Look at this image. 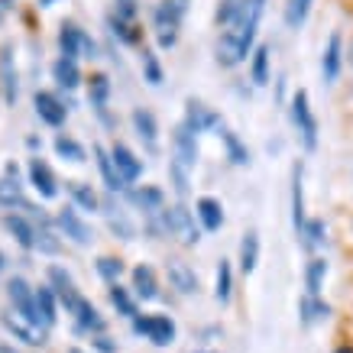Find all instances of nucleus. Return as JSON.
Returning <instances> with one entry per match:
<instances>
[{
    "label": "nucleus",
    "instance_id": "a18cd8bd",
    "mask_svg": "<svg viewBox=\"0 0 353 353\" xmlns=\"http://www.w3.org/2000/svg\"><path fill=\"white\" fill-rule=\"evenodd\" d=\"M169 175H172V182H175V192H179V198H185V194H188V169H182L179 162L172 159L169 162Z\"/></svg>",
    "mask_w": 353,
    "mask_h": 353
},
{
    "label": "nucleus",
    "instance_id": "412c9836",
    "mask_svg": "<svg viewBox=\"0 0 353 353\" xmlns=\"http://www.w3.org/2000/svg\"><path fill=\"white\" fill-rule=\"evenodd\" d=\"M36 314L43 327H52L59 321V295L52 292V285H39L36 289Z\"/></svg>",
    "mask_w": 353,
    "mask_h": 353
},
{
    "label": "nucleus",
    "instance_id": "a878e982",
    "mask_svg": "<svg viewBox=\"0 0 353 353\" xmlns=\"http://www.w3.org/2000/svg\"><path fill=\"white\" fill-rule=\"evenodd\" d=\"M94 156H97V169H101V179H104V185H108L110 194L123 192L127 185H123V179L117 175V165H114V159H110V152L104 150V146H94Z\"/></svg>",
    "mask_w": 353,
    "mask_h": 353
},
{
    "label": "nucleus",
    "instance_id": "4d7b16f0",
    "mask_svg": "<svg viewBox=\"0 0 353 353\" xmlns=\"http://www.w3.org/2000/svg\"><path fill=\"white\" fill-rule=\"evenodd\" d=\"M198 353H208V350H198Z\"/></svg>",
    "mask_w": 353,
    "mask_h": 353
},
{
    "label": "nucleus",
    "instance_id": "2f4dec72",
    "mask_svg": "<svg viewBox=\"0 0 353 353\" xmlns=\"http://www.w3.org/2000/svg\"><path fill=\"white\" fill-rule=\"evenodd\" d=\"M0 204H3V208H26L23 182L17 175H3V179H0Z\"/></svg>",
    "mask_w": 353,
    "mask_h": 353
},
{
    "label": "nucleus",
    "instance_id": "37998d69",
    "mask_svg": "<svg viewBox=\"0 0 353 353\" xmlns=\"http://www.w3.org/2000/svg\"><path fill=\"white\" fill-rule=\"evenodd\" d=\"M108 26H110V32H114V36H120V39H123L127 46H137L139 39H143V32H139L137 23H120L117 17H110Z\"/></svg>",
    "mask_w": 353,
    "mask_h": 353
},
{
    "label": "nucleus",
    "instance_id": "aec40b11",
    "mask_svg": "<svg viewBox=\"0 0 353 353\" xmlns=\"http://www.w3.org/2000/svg\"><path fill=\"white\" fill-rule=\"evenodd\" d=\"M81 43H85V30L75 26V23H62V30H59V52H62V59L78 62L81 59Z\"/></svg>",
    "mask_w": 353,
    "mask_h": 353
},
{
    "label": "nucleus",
    "instance_id": "09e8293b",
    "mask_svg": "<svg viewBox=\"0 0 353 353\" xmlns=\"http://www.w3.org/2000/svg\"><path fill=\"white\" fill-rule=\"evenodd\" d=\"M0 353H20V350H17L13 343H3V341H0Z\"/></svg>",
    "mask_w": 353,
    "mask_h": 353
},
{
    "label": "nucleus",
    "instance_id": "864d4df0",
    "mask_svg": "<svg viewBox=\"0 0 353 353\" xmlns=\"http://www.w3.org/2000/svg\"><path fill=\"white\" fill-rule=\"evenodd\" d=\"M347 55H350V65H353V46H350V52H347Z\"/></svg>",
    "mask_w": 353,
    "mask_h": 353
},
{
    "label": "nucleus",
    "instance_id": "6ab92c4d",
    "mask_svg": "<svg viewBox=\"0 0 353 353\" xmlns=\"http://www.w3.org/2000/svg\"><path fill=\"white\" fill-rule=\"evenodd\" d=\"M194 217L201 221V227L208 230V234H214V230L224 227V208H221L217 198H198V204H194Z\"/></svg>",
    "mask_w": 353,
    "mask_h": 353
},
{
    "label": "nucleus",
    "instance_id": "7c9ffc66",
    "mask_svg": "<svg viewBox=\"0 0 353 353\" xmlns=\"http://www.w3.org/2000/svg\"><path fill=\"white\" fill-rule=\"evenodd\" d=\"M68 194H72V201H75L78 211H101V198L91 185L85 182H68Z\"/></svg>",
    "mask_w": 353,
    "mask_h": 353
},
{
    "label": "nucleus",
    "instance_id": "4be33fe9",
    "mask_svg": "<svg viewBox=\"0 0 353 353\" xmlns=\"http://www.w3.org/2000/svg\"><path fill=\"white\" fill-rule=\"evenodd\" d=\"M0 324L7 327V331L17 337V341L30 343V347H39L43 343V334H39V327H32V324H26L23 318H17L13 311H7V314H0Z\"/></svg>",
    "mask_w": 353,
    "mask_h": 353
},
{
    "label": "nucleus",
    "instance_id": "6e6552de",
    "mask_svg": "<svg viewBox=\"0 0 353 353\" xmlns=\"http://www.w3.org/2000/svg\"><path fill=\"white\" fill-rule=\"evenodd\" d=\"M0 88H3V101L13 108L17 97H20V75H17L13 46H3V49H0Z\"/></svg>",
    "mask_w": 353,
    "mask_h": 353
},
{
    "label": "nucleus",
    "instance_id": "a211bd4d",
    "mask_svg": "<svg viewBox=\"0 0 353 353\" xmlns=\"http://www.w3.org/2000/svg\"><path fill=\"white\" fill-rule=\"evenodd\" d=\"M133 292H137V299L143 301H156L159 299V279H156V272H152V266H146V263H139L137 269H133Z\"/></svg>",
    "mask_w": 353,
    "mask_h": 353
},
{
    "label": "nucleus",
    "instance_id": "ddd939ff",
    "mask_svg": "<svg viewBox=\"0 0 353 353\" xmlns=\"http://www.w3.org/2000/svg\"><path fill=\"white\" fill-rule=\"evenodd\" d=\"M341 65H343V36L341 32H331V39L324 46L321 55V78L324 85H334L341 78Z\"/></svg>",
    "mask_w": 353,
    "mask_h": 353
},
{
    "label": "nucleus",
    "instance_id": "5fc2aeb1",
    "mask_svg": "<svg viewBox=\"0 0 353 353\" xmlns=\"http://www.w3.org/2000/svg\"><path fill=\"white\" fill-rule=\"evenodd\" d=\"M256 3H259V7H266V0H256Z\"/></svg>",
    "mask_w": 353,
    "mask_h": 353
},
{
    "label": "nucleus",
    "instance_id": "473e14b6",
    "mask_svg": "<svg viewBox=\"0 0 353 353\" xmlns=\"http://www.w3.org/2000/svg\"><path fill=\"white\" fill-rule=\"evenodd\" d=\"M234 295V269H230V259H221L217 263V276H214V299L221 305H227Z\"/></svg>",
    "mask_w": 353,
    "mask_h": 353
},
{
    "label": "nucleus",
    "instance_id": "e433bc0d",
    "mask_svg": "<svg viewBox=\"0 0 353 353\" xmlns=\"http://www.w3.org/2000/svg\"><path fill=\"white\" fill-rule=\"evenodd\" d=\"M221 139H224L227 159L234 162V165H250V150L243 146V139L236 137L234 130H221Z\"/></svg>",
    "mask_w": 353,
    "mask_h": 353
},
{
    "label": "nucleus",
    "instance_id": "c03bdc74",
    "mask_svg": "<svg viewBox=\"0 0 353 353\" xmlns=\"http://www.w3.org/2000/svg\"><path fill=\"white\" fill-rule=\"evenodd\" d=\"M137 0H114V13L110 17H117L120 23H133L137 20Z\"/></svg>",
    "mask_w": 353,
    "mask_h": 353
},
{
    "label": "nucleus",
    "instance_id": "49530a36",
    "mask_svg": "<svg viewBox=\"0 0 353 353\" xmlns=\"http://www.w3.org/2000/svg\"><path fill=\"white\" fill-rule=\"evenodd\" d=\"M94 347L101 353H114V350H117V343L110 341V337H104V334H97V337H94Z\"/></svg>",
    "mask_w": 353,
    "mask_h": 353
},
{
    "label": "nucleus",
    "instance_id": "3c124183",
    "mask_svg": "<svg viewBox=\"0 0 353 353\" xmlns=\"http://www.w3.org/2000/svg\"><path fill=\"white\" fill-rule=\"evenodd\" d=\"M337 353H353V350H350V347H341V350H337Z\"/></svg>",
    "mask_w": 353,
    "mask_h": 353
},
{
    "label": "nucleus",
    "instance_id": "39448f33",
    "mask_svg": "<svg viewBox=\"0 0 353 353\" xmlns=\"http://www.w3.org/2000/svg\"><path fill=\"white\" fill-rule=\"evenodd\" d=\"M7 299L13 305V314L23 318L26 324L39 327V314H36V289H30V282L23 276H13L7 282Z\"/></svg>",
    "mask_w": 353,
    "mask_h": 353
},
{
    "label": "nucleus",
    "instance_id": "6e6d98bb",
    "mask_svg": "<svg viewBox=\"0 0 353 353\" xmlns=\"http://www.w3.org/2000/svg\"><path fill=\"white\" fill-rule=\"evenodd\" d=\"M0 269H3V256H0Z\"/></svg>",
    "mask_w": 353,
    "mask_h": 353
},
{
    "label": "nucleus",
    "instance_id": "72a5a7b5",
    "mask_svg": "<svg viewBox=\"0 0 353 353\" xmlns=\"http://www.w3.org/2000/svg\"><path fill=\"white\" fill-rule=\"evenodd\" d=\"M311 3H314V0H285L282 20H285L289 30H301V26H305V20H308V13H311Z\"/></svg>",
    "mask_w": 353,
    "mask_h": 353
},
{
    "label": "nucleus",
    "instance_id": "58836bf2",
    "mask_svg": "<svg viewBox=\"0 0 353 353\" xmlns=\"http://www.w3.org/2000/svg\"><path fill=\"white\" fill-rule=\"evenodd\" d=\"M36 250H39V253H46V256H55V253L62 250V240L55 236L52 224H39V227H36Z\"/></svg>",
    "mask_w": 353,
    "mask_h": 353
},
{
    "label": "nucleus",
    "instance_id": "ea45409f",
    "mask_svg": "<svg viewBox=\"0 0 353 353\" xmlns=\"http://www.w3.org/2000/svg\"><path fill=\"white\" fill-rule=\"evenodd\" d=\"M108 295H110V305H114L123 318H137V301H133V295H130L120 282H117V285H110Z\"/></svg>",
    "mask_w": 353,
    "mask_h": 353
},
{
    "label": "nucleus",
    "instance_id": "a19ab883",
    "mask_svg": "<svg viewBox=\"0 0 353 353\" xmlns=\"http://www.w3.org/2000/svg\"><path fill=\"white\" fill-rule=\"evenodd\" d=\"M97 276L104 279L108 285H117L120 276H123V263H120V259H114V256H101V259H97Z\"/></svg>",
    "mask_w": 353,
    "mask_h": 353
},
{
    "label": "nucleus",
    "instance_id": "4c0bfd02",
    "mask_svg": "<svg viewBox=\"0 0 353 353\" xmlns=\"http://www.w3.org/2000/svg\"><path fill=\"white\" fill-rule=\"evenodd\" d=\"M250 78L256 88H266L269 85V46H259L253 52V65H250Z\"/></svg>",
    "mask_w": 353,
    "mask_h": 353
},
{
    "label": "nucleus",
    "instance_id": "4468645a",
    "mask_svg": "<svg viewBox=\"0 0 353 353\" xmlns=\"http://www.w3.org/2000/svg\"><path fill=\"white\" fill-rule=\"evenodd\" d=\"M26 175H30V185L39 192V198H55V194H59V179H55L52 169H49L39 156H32V159H30Z\"/></svg>",
    "mask_w": 353,
    "mask_h": 353
},
{
    "label": "nucleus",
    "instance_id": "393cba45",
    "mask_svg": "<svg viewBox=\"0 0 353 353\" xmlns=\"http://www.w3.org/2000/svg\"><path fill=\"white\" fill-rule=\"evenodd\" d=\"M130 201L137 204L146 217L165 211V194H162L159 188H150V185H146V188H137V192H130Z\"/></svg>",
    "mask_w": 353,
    "mask_h": 353
},
{
    "label": "nucleus",
    "instance_id": "79ce46f5",
    "mask_svg": "<svg viewBox=\"0 0 353 353\" xmlns=\"http://www.w3.org/2000/svg\"><path fill=\"white\" fill-rule=\"evenodd\" d=\"M143 78L150 81L152 88H159L162 85V65H159V59H156V52L152 49H143Z\"/></svg>",
    "mask_w": 353,
    "mask_h": 353
},
{
    "label": "nucleus",
    "instance_id": "c756f323",
    "mask_svg": "<svg viewBox=\"0 0 353 353\" xmlns=\"http://www.w3.org/2000/svg\"><path fill=\"white\" fill-rule=\"evenodd\" d=\"M299 314H301V324L311 327V324L324 321V318L331 314V305H327L324 299H311V295H305V299L299 301Z\"/></svg>",
    "mask_w": 353,
    "mask_h": 353
},
{
    "label": "nucleus",
    "instance_id": "f257e3e1",
    "mask_svg": "<svg viewBox=\"0 0 353 353\" xmlns=\"http://www.w3.org/2000/svg\"><path fill=\"white\" fill-rule=\"evenodd\" d=\"M185 13H188V0H162L159 7L152 10V32H156L159 49H172L179 43V30H182Z\"/></svg>",
    "mask_w": 353,
    "mask_h": 353
},
{
    "label": "nucleus",
    "instance_id": "603ef678",
    "mask_svg": "<svg viewBox=\"0 0 353 353\" xmlns=\"http://www.w3.org/2000/svg\"><path fill=\"white\" fill-rule=\"evenodd\" d=\"M68 353H85V350H78V347H72V350H68Z\"/></svg>",
    "mask_w": 353,
    "mask_h": 353
},
{
    "label": "nucleus",
    "instance_id": "7ed1b4c3",
    "mask_svg": "<svg viewBox=\"0 0 353 353\" xmlns=\"http://www.w3.org/2000/svg\"><path fill=\"white\" fill-rule=\"evenodd\" d=\"M133 331L139 334V337H146L150 343H156V347H172L175 343V321H172L169 314H143V318H133Z\"/></svg>",
    "mask_w": 353,
    "mask_h": 353
},
{
    "label": "nucleus",
    "instance_id": "9d476101",
    "mask_svg": "<svg viewBox=\"0 0 353 353\" xmlns=\"http://www.w3.org/2000/svg\"><path fill=\"white\" fill-rule=\"evenodd\" d=\"M110 159H114V165H117V175L123 179V185L139 182V175H143V159H139L130 146L114 143V146H110Z\"/></svg>",
    "mask_w": 353,
    "mask_h": 353
},
{
    "label": "nucleus",
    "instance_id": "f704fd0d",
    "mask_svg": "<svg viewBox=\"0 0 353 353\" xmlns=\"http://www.w3.org/2000/svg\"><path fill=\"white\" fill-rule=\"evenodd\" d=\"M55 152H59V159H68V162H75V165H81V162L88 159V152H85V146L78 143V139H72V137H65V133H59L55 137Z\"/></svg>",
    "mask_w": 353,
    "mask_h": 353
},
{
    "label": "nucleus",
    "instance_id": "f8f14e48",
    "mask_svg": "<svg viewBox=\"0 0 353 353\" xmlns=\"http://www.w3.org/2000/svg\"><path fill=\"white\" fill-rule=\"evenodd\" d=\"M165 276H169V285L179 292V295H198V289H201L198 272H194L188 263H182V259H172L169 266H165Z\"/></svg>",
    "mask_w": 353,
    "mask_h": 353
},
{
    "label": "nucleus",
    "instance_id": "8fccbe9b",
    "mask_svg": "<svg viewBox=\"0 0 353 353\" xmlns=\"http://www.w3.org/2000/svg\"><path fill=\"white\" fill-rule=\"evenodd\" d=\"M26 146H30V150H39L43 143H39V137H30V139H26Z\"/></svg>",
    "mask_w": 353,
    "mask_h": 353
},
{
    "label": "nucleus",
    "instance_id": "5701e85b",
    "mask_svg": "<svg viewBox=\"0 0 353 353\" xmlns=\"http://www.w3.org/2000/svg\"><path fill=\"white\" fill-rule=\"evenodd\" d=\"M72 318H75V324H78V331H88V334H104V318H101V311L91 305L88 299H81L78 301V308L72 311Z\"/></svg>",
    "mask_w": 353,
    "mask_h": 353
},
{
    "label": "nucleus",
    "instance_id": "de8ad7c7",
    "mask_svg": "<svg viewBox=\"0 0 353 353\" xmlns=\"http://www.w3.org/2000/svg\"><path fill=\"white\" fill-rule=\"evenodd\" d=\"M10 3H13V0H0V26H3L7 13H10Z\"/></svg>",
    "mask_w": 353,
    "mask_h": 353
},
{
    "label": "nucleus",
    "instance_id": "cd10ccee",
    "mask_svg": "<svg viewBox=\"0 0 353 353\" xmlns=\"http://www.w3.org/2000/svg\"><path fill=\"white\" fill-rule=\"evenodd\" d=\"M324 279H327V259L324 256H311L308 269H305V289H308L311 299H321Z\"/></svg>",
    "mask_w": 353,
    "mask_h": 353
},
{
    "label": "nucleus",
    "instance_id": "bb28decb",
    "mask_svg": "<svg viewBox=\"0 0 353 353\" xmlns=\"http://www.w3.org/2000/svg\"><path fill=\"white\" fill-rule=\"evenodd\" d=\"M52 78H55V85L65 88V91H75L78 85H81V68H78V62H72V59H55L52 65Z\"/></svg>",
    "mask_w": 353,
    "mask_h": 353
},
{
    "label": "nucleus",
    "instance_id": "dca6fc26",
    "mask_svg": "<svg viewBox=\"0 0 353 353\" xmlns=\"http://www.w3.org/2000/svg\"><path fill=\"white\" fill-rule=\"evenodd\" d=\"M88 97H91V108H94V114L101 117V123H104V127H114V117H110V110H108V101H110L108 75H94L88 81Z\"/></svg>",
    "mask_w": 353,
    "mask_h": 353
},
{
    "label": "nucleus",
    "instance_id": "9b49d317",
    "mask_svg": "<svg viewBox=\"0 0 353 353\" xmlns=\"http://www.w3.org/2000/svg\"><path fill=\"white\" fill-rule=\"evenodd\" d=\"M101 208H104V214H108L110 234H117L120 240H137V224H133V217H130L127 208L114 204V198H104Z\"/></svg>",
    "mask_w": 353,
    "mask_h": 353
},
{
    "label": "nucleus",
    "instance_id": "c85d7f7f",
    "mask_svg": "<svg viewBox=\"0 0 353 353\" xmlns=\"http://www.w3.org/2000/svg\"><path fill=\"white\" fill-rule=\"evenodd\" d=\"M256 263H259V234L246 230L243 240H240V269L250 276V272H256Z\"/></svg>",
    "mask_w": 353,
    "mask_h": 353
},
{
    "label": "nucleus",
    "instance_id": "2eb2a0df",
    "mask_svg": "<svg viewBox=\"0 0 353 353\" xmlns=\"http://www.w3.org/2000/svg\"><path fill=\"white\" fill-rule=\"evenodd\" d=\"M130 123H133V133H137L146 146H150L152 152L159 150V120H156V114L146 108H133V114H130Z\"/></svg>",
    "mask_w": 353,
    "mask_h": 353
},
{
    "label": "nucleus",
    "instance_id": "423d86ee",
    "mask_svg": "<svg viewBox=\"0 0 353 353\" xmlns=\"http://www.w3.org/2000/svg\"><path fill=\"white\" fill-rule=\"evenodd\" d=\"M55 224H59V230L78 246H88L94 240V230H91V224H88L85 217L78 214V208H62L59 217H55Z\"/></svg>",
    "mask_w": 353,
    "mask_h": 353
},
{
    "label": "nucleus",
    "instance_id": "c9c22d12",
    "mask_svg": "<svg viewBox=\"0 0 353 353\" xmlns=\"http://www.w3.org/2000/svg\"><path fill=\"white\" fill-rule=\"evenodd\" d=\"M301 246L308 250V253H314L318 246L324 243V236H327V227H324L321 217H311V221H305V227H301Z\"/></svg>",
    "mask_w": 353,
    "mask_h": 353
},
{
    "label": "nucleus",
    "instance_id": "1a4fd4ad",
    "mask_svg": "<svg viewBox=\"0 0 353 353\" xmlns=\"http://www.w3.org/2000/svg\"><path fill=\"white\" fill-rule=\"evenodd\" d=\"M32 108H36V117L49 123V127H62L65 117H68V108H65V101L52 94V91H36L32 97Z\"/></svg>",
    "mask_w": 353,
    "mask_h": 353
},
{
    "label": "nucleus",
    "instance_id": "0eeeda50",
    "mask_svg": "<svg viewBox=\"0 0 353 353\" xmlns=\"http://www.w3.org/2000/svg\"><path fill=\"white\" fill-rule=\"evenodd\" d=\"M172 159L188 172H192L194 162H198V133H192L185 123H179L175 133H172Z\"/></svg>",
    "mask_w": 353,
    "mask_h": 353
},
{
    "label": "nucleus",
    "instance_id": "f03ea898",
    "mask_svg": "<svg viewBox=\"0 0 353 353\" xmlns=\"http://www.w3.org/2000/svg\"><path fill=\"white\" fill-rule=\"evenodd\" d=\"M292 127L299 130L305 150H308V152L318 150V120H314V114H311L308 91H305V88H299V91H295V97H292Z\"/></svg>",
    "mask_w": 353,
    "mask_h": 353
},
{
    "label": "nucleus",
    "instance_id": "20e7f679",
    "mask_svg": "<svg viewBox=\"0 0 353 353\" xmlns=\"http://www.w3.org/2000/svg\"><path fill=\"white\" fill-rule=\"evenodd\" d=\"M165 234L185 246H194L201 240V227L194 224V214L185 204H172V208H165Z\"/></svg>",
    "mask_w": 353,
    "mask_h": 353
},
{
    "label": "nucleus",
    "instance_id": "f3484780",
    "mask_svg": "<svg viewBox=\"0 0 353 353\" xmlns=\"http://www.w3.org/2000/svg\"><path fill=\"white\" fill-rule=\"evenodd\" d=\"M305 165L295 162L292 165V227H295V234H301V227H305Z\"/></svg>",
    "mask_w": 353,
    "mask_h": 353
},
{
    "label": "nucleus",
    "instance_id": "b1692460",
    "mask_svg": "<svg viewBox=\"0 0 353 353\" xmlns=\"http://www.w3.org/2000/svg\"><path fill=\"white\" fill-rule=\"evenodd\" d=\"M3 227L13 234V240L23 246V250H36V224H30L23 214H7L3 217Z\"/></svg>",
    "mask_w": 353,
    "mask_h": 353
}]
</instances>
